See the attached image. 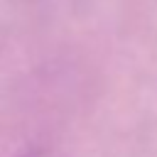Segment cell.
Wrapping results in <instances>:
<instances>
[{"mask_svg":"<svg viewBox=\"0 0 157 157\" xmlns=\"http://www.w3.org/2000/svg\"><path fill=\"white\" fill-rule=\"evenodd\" d=\"M20 157H56V155L49 152V150H29V152H25V155H20Z\"/></svg>","mask_w":157,"mask_h":157,"instance_id":"6da1fadb","label":"cell"}]
</instances>
